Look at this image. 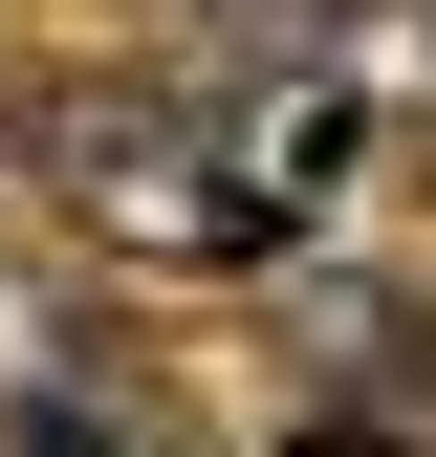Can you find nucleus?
I'll use <instances>...</instances> for the list:
<instances>
[{
  "instance_id": "f03ea898",
  "label": "nucleus",
  "mask_w": 436,
  "mask_h": 457,
  "mask_svg": "<svg viewBox=\"0 0 436 457\" xmlns=\"http://www.w3.org/2000/svg\"><path fill=\"white\" fill-rule=\"evenodd\" d=\"M22 457H197V436H175V392H153V370L44 349V370H22Z\"/></svg>"
},
{
  "instance_id": "f257e3e1",
  "label": "nucleus",
  "mask_w": 436,
  "mask_h": 457,
  "mask_svg": "<svg viewBox=\"0 0 436 457\" xmlns=\"http://www.w3.org/2000/svg\"><path fill=\"white\" fill-rule=\"evenodd\" d=\"M66 175H88V218H131L153 262H284L240 218V175H218V109L197 87H88L66 109Z\"/></svg>"
}]
</instances>
